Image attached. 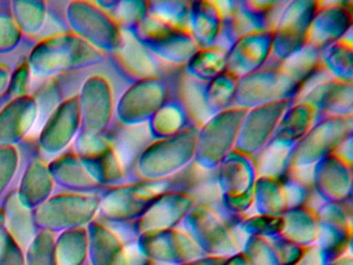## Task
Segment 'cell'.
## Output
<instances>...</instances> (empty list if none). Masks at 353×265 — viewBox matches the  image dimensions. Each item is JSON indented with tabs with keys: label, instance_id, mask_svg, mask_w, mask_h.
I'll return each mask as SVG.
<instances>
[{
	"label": "cell",
	"instance_id": "ffe728a7",
	"mask_svg": "<svg viewBox=\"0 0 353 265\" xmlns=\"http://www.w3.org/2000/svg\"><path fill=\"white\" fill-rule=\"evenodd\" d=\"M223 21V1H190L189 30L199 49L216 45L222 30Z\"/></svg>",
	"mask_w": 353,
	"mask_h": 265
},
{
	"label": "cell",
	"instance_id": "e0dca14e",
	"mask_svg": "<svg viewBox=\"0 0 353 265\" xmlns=\"http://www.w3.org/2000/svg\"><path fill=\"white\" fill-rule=\"evenodd\" d=\"M353 25V2L321 1L310 26L307 45L322 48L342 39Z\"/></svg>",
	"mask_w": 353,
	"mask_h": 265
},
{
	"label": "cell",
	"instance_id": "d4e9b609",
	"mask_svg": "<svg viewBox=\"0 0 353 265\" xmlns=\"http://www.w3.org/2000/svg\"><path fill=\"white\" fill-rule=\"evenodd\" d=\"M229 50L214 45L200 48L183 66V72L188 76L208 83L227 70Z\"/></svg>",
	"mask_w": 353,
	"mask_h": 265
},
{
	"label": "cell",
	"instance_id": "8fae6325",
	"mask_svg": "<svg viewBox=\"0 0 353 265\" xmlns=\"http://www.w3.org/2000/svg\"><path fill=\"white\" fill-rule=\"evenodd\" d=\"M317 209L320 230L317 244L325 263L346 255L352 239V206L350 200L324 202Z\"/></svg>",
	"mask_w": 353,
	"mask_h": 265
},
{
	"label": "cell",
	"instance_id": "1f68e13d",
	"mask_svg": "<svg viewBox=\"0 0 353 265\" xmlns=\"http://www.w3.org/2000/svg\"><path fill=\"white\" fill-rule=\"evenodd\" d=\"M63 240L65 242H59L55 253L57 265H81L88 253L86 242L83 239L76 240L74 237H72L73 242Z\"/></svg>",
	"mask_w": 353,
	"mask_h": 265
},
{
	"label": "cell",
	"instance_id": "2e32d148",
	"mask_svg": "<svg viewBox=\"0 0 353 265\" xmlns=\"http://www.w3.org/2000/svg\"><path fill=\"white\" fill-rule=\"evenodd\" d=\"M353 161L338 153L328 155L312 168L314 192L324 202L350 200L352 196Z\"/></svg>",
	"mask_w": 353,
	"mask_h": 265
},
{
	"label": "cell",
	"instance_id": "603a6c76",
	"mask_svg": "<svg viewBox=\"0 0 353 265\" xmlns=\"http://www.w3.org/2000/svg\"><path fill=\"white\" fill-rule=\"evenodd\" d=\"M191 117L181 99L173 93L164 105L148 122L150 136L154 140L168 138L192 126Z\"/></svg>",
	"mask_w": 353,
	"mask_h": 265
},
{
	"label": "cell",
	"instance_id": "8d00e7d4",
	"mask_svg": "<svg viewBox=\"0 0 353 265\" xmlns=\"http://www.w3.org/2000/svg\"><path fill=\"white\" fill-rule=\"evenodd\" d=\"M226 265H251L249 259L243 252L230 256L227 260Z\"/></svg>",
	"mask_w": 353,
	"mask_h": 265
},
{
	"label": "cell",
	"instance_id": "d590c367",
	"mask_svg": "<svg viewBox=\"0 0 353 265\" xmlns=\"http://www.w3.org/2000/svg\"><path fill=\"white\" fill-rule=\"evenodd\" d=\"M229 257L206 256L181 265H226Z\"/></svg>",
	"mask_w": 353,
	"mask_h": 265
},
{
	"label": "cell",
	"instance_id": "836d02e7",
	"mask_svg": "<svg viewBox=\"0 0 353 265\" xmlns=\"http://www.w3.org/2000/svg\"><path fill=\"white\" fill-rule=\"evenodd\" d=\"M0 265H26V259L18 244L14 242H1Z\"/></svg>",
	"mask_w": 353,
	"mask_h": 265
},
{
	"label": "cell",
	"instance_id": "4dcf8cb0",
	"mask_svg": "<svg viewBox=\"0 0 353 265\" xmlns=\"http://www.w3.org/2000/svg\"><path fill=\"white\" fill-rule=\"evenodd\" d=\"M233 225L241 233L248 235L265 236L272 237L278 236L282 226V217L274 215H243L233 222Z\"/></svg>",
	"mask_w": 353,
	"mask_h": 265
},
{
	"label": "cell",
	"instance_id": "52a82bcc",
	"mask_svg": "<svg viewBox=\"0 0 353 265\" xmlns=\"http://www.w3.org/2000/svg\"><path fill=\"white\" fill-rule=\"evenodd\" d=\"M224 2V21L216 45L229 50L247 33L268 30L276 26L287 1L239 0Z\"/></svg>",
	"mask_w": 353,
	"mask_h": 265
},
{
	"label": "cell",
	"instance_id": "3957f363",
	"mask_svg": "<svg viewBox=\"0 0 353 265\" xmlns=\"http://www.w3.org/2000/svg\"><path fill=\"white\" fill-rule=\"evenodd\" d=\"M301 89L303 83L282 62L268 60L259 70L239 79L233 106L251 109L266 104L295 99Z\"/></svg>",
	"mask_w": 353,
	"mask_h": 265
},
{
	"label": "cell",
	"instance_id": "e575fe53",
	"mask_svg": "<svg viewBox=\"0 0 353 265\" xmlns=\"http://www.w3.org/2000/svg\"><path fill=\"white\" fill-rule=\"evenodd\" d=\"M324 264H325V261H324L323 256H322L319 248H318L317 244H313V246H309L305 248L303 256L301 257V259H299L294 265Z\"/></svg>",
	"mask_w": 353,
	"mask_h": 265
},
{
	"label": "cell",
	"instance_id": "83f0119b",
	"mask_svg": "<svg viewBox=\"0 0 353 265\" xmlns=\"http://www.w3.org/2000/svg\"><path fill=\"white\" fill-rule=\"evenodd\" d=\"M239 78L230 72L221 74L204 86V105L210 116L233 107Z\"/></svg>",
	"mask_w": 353,
	"mask_h": 265
},
{
	"label": "cell",
	"instance_id": "484cf974",
	"mask_svg": "<svg viewBox=\"0 0 353 265\" xmlns=\"http://www.w3.org/2000/svg\"><path fill=\"white\" fill-rule=\"evenodd\" d=\"M353 39L352 29L342 39L322 48V66L328 74L339 80L353 82Z\"/></svg>",
	"mask_w": 353,
	"mask_h": 265
},
{
	"label": "cell",
	"instance_id": "7a4b0ae2",
	"mask_svg": "<svg viewBox=\"0 0 353 265\" xmlns=\"http://www.w3.org/2000/svg\"><path fill=\"white\" fill-rule=\"evenodd\" d=\"M214 179L221 204L231 219L247 215L258 179L255 157L234 149L214 170Z\"/></svg>",
	"mask_w": 353,
	"mask_h": 265
},
{
	"label": "cell",
	"instance_id": "d6986e66",
	"mask_svg": "<svg viewBox=\"0 0 353 265\" xmlns=\"http://www.w3.org/2000/svg\"><path fill=\"white\" fill-rule=\"evenodd\" d=\"M274 29L253 31L239 37L229 49L227 70L237 78L261 68L270 59Z\"/></svg>",
	"mask_w": 353,
	"mask_h": 265
},
{
	"label": "cell",
	"instance_id": "5bb4252c",
	"mask_svg": "<svg viewBox=\"0 0 353 265\" xmlns=\"http://www.w3.org/2000/svg\"><path fill=\"white\" fill-rule=\"evenodd\" d=\"M196 202V195L191 190L173 188L163 193L138 217L137 233L142 235L179 227Z\"/></svg>",
	"mask_w": 353,
	"mask_h": 265
},
{
	"label": "cell",
	"instance_id": "7c38bea8",
	"mask_svg": "<svg viewBox=\"0 0 353 265\" xmlns=\"http://www.w3.org/2000/svg\"><path fill=\"white\" fill-rule=\"evenodd\" d=\"M295 99L276 101L248 109L235 143V150L256 157L268 144L283 115Z\"/></svg>",
	"mask_w": 353,
	"mask_h": 265
},
{
	"label": "cell",
	"instance_id": "ba28073f",
	"mask_svg": "<svg viewBox=\"0 0 353 265\" xmlns=\"http://www.w3.org/2000/svg\"><path fill=\"white\" fill-rule=\"evenodd\" d=\"M353 135V116L322 117L295 145L290 170L312 169Z\"/></svg>",
	"mask_w": 353,
	"mask_h": 265
},
{
	"label": "cell",
	"instance_id": "4316f807",
	"mask_svg": "<svg viewBox=\"0 0 353 265\" xmlns=\"http://www.w3.org/2000/svg\"><path fill=\"white\" fill-rule=\"evenodd\" d=\"M295 145L272 139L268 144L256 155L258 176L280 178L290 170L291 159Z\"/></svg>",
	"mask_w": 353,
	"mask_h": 265
},
{
	"label": "cell",
	"instance_id": "8992f818",
	"mask_svg": "<svg viewBox=\"0 0 353 265\" xmlns=\"http://www.w3.org/2000/svg\"><path fill=\"white\" fill-rule=\"evenodd\" d=\"M133 35L161 61L172 68H183L199 49L189 29L179 28L156 17H144Z\"/></svg>",
	"mask_w": 353,
	"mask_h": 265
},
{
	"label": "cell",
	"instance_id": "ac0fdd59",
	"mask_svg": "<svg viewBox=\"0 0 353 265\" xmlns=\"http://www.w3.org/2000/svg\"><path fill=\"white\" fill-rule=\"evenodd\" d=\"M295 101L311 104L322 117L353 116V82L325 77L303 89Z\"/></svg>",
	"mask_w": 353,
	"mask_h": 265
},
{
	"label": "cell",
	"instance_id": "f546056e",
	"mask_svg": "<svg viewBox=\"0 0 353 265\" xmlns=\"http://www.w3.org/2000/svg\"><path fill=\"white\" fill-rule=\"evenodd\" d=\"M241 250L251 265H284L276 246V236L250 235Z\"/></svg>",
	"mask_w": 353,
	"mask_h": 265
},
{
	"label": "cell",
	"instance_id": "cb8c5ba5",
	"mask_svg": "<svg viewBox=\"0 0 353 265\" xmlns=\"http://www.w3.org/2000/svg\"><path fill=\"white\" fill-rule=\"evenodd\" d=\"M204 86L205 83L188 76L183 68L173 77V93L188 110L193 124L199 128L212 118L204 105Z\"/></svg>",
	"mask_w": 353,
	"mask_h": 265
},
{
	"label": "cell",
	"instance_id": "f1b7e54d",
	"mask_svg": "<svg viewBox=\"0 0 353 265\" xmlns=\"http://www.w3.org/2000/svg\"><path fill=\"white\" fill-rule=\"evenodd\" d=\"M94 240L90 248V259L94 265H130L129 255L121 240L108 230Z\"/></svg>",
	"mask_w": 353,
	"mask_h": 265
},
{
	"label": "cell",
	"instance_id": "9a60e30c",
	"mask_svg": "<svg viewBox=\"0 0 353 265\" xmlns=\"http://www.w3.org/2000/svg\"><path fill=\"white\" fill-rule=\"evenodd\" d=\"M173 77H154L134 83L125 95L127 110L123 116L125 126H139L150 121L172 95Z\"/></svg>",
	"mask_w": 353,
	"mask_h": 265
},
{
	"label": "cell",
	"instance_id": "7402d4cb",
	"mask_svg": "<svg viewBox=\"0 0 353 265\" xmlns=\"http://www.w3.org/2000/svg\"><path fill=\"white\" fill-rule=\"evenodd\" d=\"M321 118L319 112L311 104L294 101L285 112L272 139L296 145Z\"/></svg>",
	"mask_w": 353,
	"mask_h": 265
},
{
	"label": "cell",
	"instance_id": "9c48e42d",
	"mask_svg": "<svg viewBox=\"0 0 353 265\" xmlns=\"http://www.w3.org/2000/svg\"><path fill=\"white\" fill-rule=\"evenodd\" d=\"M313 192L312 180L294 170L280 178L258 176L252 208L258 215L281 217L289 209L307 204Z\"/></svg>",
	"mask_w": 353,
	"mask_h": 265
},
{
	"label": "cell",
	"instance_id": "74e56055",
	"mask_svg": "<svg viewBox=\"0 0 353 265\" xmlns=\"http://www.w3.org/2000/svg\"><path fill=\"white\" fill-rule=\"evenodd\" d=\"M330 265H352V258L348 255H345V256L332 261V263H330Z\"/></svg>",
	"mask_w": 353,
	"mask_h": 265
},
{
	"label": "cell",
	"instance_id": "30bf717a",
	"mask_svg": "<svg viewBox=\"0 0 353 265\" xmlns=\"http://www.w3.org/2000/svg\"><path fill=\"white\" fill-rule=\"evenodd\" d=\"M321 0L287 1L274 28L270 59L280 62L307 45L310 26Z\"/></svg>",
	"mask_w": 353,
	"mask_h": 265
},
{
	"label": "cell",
	"instance_id": "6da1fadb",
	"mask_svg": "<svg viewBox=\"0 0 353 265\" xmlns=\"http://www.w3.org/2000/svg\"><path fill=\"white\" fill-rule=\"evenodd\" d=\"M199 126L189 128L168 138L152 140L131 167L134 181L173 177L191 165L195 157Z\"/></svg>",
	"mask_w": 353,
	"mask_h": 265
},
{
	"label": "cell",
	"instance_id": "277c9868",
	"mask_svg": "<svg viewBox=\"0 0 353 265\" xmlns=\"http://www.w3.org/2000/svg\"><path fill=\"white\" fill-rule=\"evenodd\" d=\"M181 225L208 256L230 257L243 248L239 229L210 203L197 201Z\"/></svg>",
	"mask_w": 353,
	"mask_h": 265
},
{
	"label": "cell",
	"instance_id": "4fadbf2b",
	"mask_svg": "<svg viewBox=\"0 0 353 265\" xmlns=\"http://www.w3.org/2000/svg\"><path fill=\"white\" fill-rule=\"evenodd\" d=\"M141 254L152 262L181 265L206 256L195 240L181 227L139 235Z\"/></svg>",
	"mask_w": 353,
	"mask_h": 265
},
{
	"label": "cell",
	"instance_id": "44dd1931",
	"mask_svg": "<svg viewBox=\"0 0 353 265\" xmlns=\"http://www.w3.org/2000/svg\"><path fill=\"white\" fill-rule=\"evenodd\" d=\"M282 217L279 237L299 244V246H313L319 236L320 221L317 209L309 205H301L289 209Z\"/></svg>",
	"mask_w": 353,
	"mask_h": 265
},
{
	"label": "cell",
	"instance_id": "d6a6232c",
	"mask_svg": "<svg viewBox=\"0 0 353 265\" xmlns=\"http://www.w3.org/2000/svg\"><path fill=\"white\" fill-rule=\"evenodd\" d=\"M26 265H57V257L50 242H34L26 257Z\"/></svg>",
	"mask_w": 353,
	"mask_h": 265
},
{
	"label": "cell",
	"instance_id": "5b68a950",
	"mask_svg": "<svg viewBox=\"0 0 353 265\" xmlns=\"http://www.w3.org/2000/svg\"><path fill=\"white\" fill-rule=\"evenodd\" d=\"M247 111L245 108L233 106L200 126L194 157L198 167L214 171L221 161L234 150L239 128Z\"/></svg>",
	"mask_w": 353,
	"mask_h": 265
}]
</instances>
